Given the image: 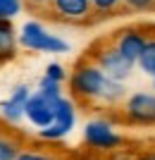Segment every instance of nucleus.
Wrapping results in <instances>:
<instances>
[{"label": "nucleus", "instance_id": "9b49d317", "mask_svg": "<svg viewBox=\"0 0 155 160\" xmlns=\"http://www.w3.org/2000/svg\"><path fill=\"white\" fill-rule=\"evenodd\" d=\"M14 53V29L10 22L0 19V60L12 58Z\"/></svg>", "mask_w": 155, "mask_h": 160}, {"label": "nucleus", "instance_id": "ddd939ff", "mask_svg": "<svg viewBox=\"0 0 155 160\" xmlns=\"http://www.w3.org/2000/svg\"><path fill=\"white\" fill-rule=\"evenodd\" d=\"M19 143L5 134H0V160H17L19 158Z\"/></svg>", "mask_w": 155, "mask_h": 160}, {"label": "nucleus", "instance_id": "aec40b11", "mask_svg": "<svg viewBox=\"0 0 155 160\" xmlns=\"http://www.w3.org/2000/svg\"><path fill=\"white\" fill-rule=\"evenodd\" d=\"M124 5L129 7V10H150V7L155 5V0H124Z\"/></svg>", "mask_w": 155, "mask_h": 160}, {"label": "nucleus", "instance_id": "423d86ee", "mask_svg": "<svg viewBox=\"0 0 155 160\" xmlns=\"http://www.w3.org/2000/svg\"><path fill=\"white\" fill-rule=\"evenodd\" d=\"M112 46L119 50L124 58H129L131 62H138V58L143 55L146 46H148V38L143 36L138 29H119L112 38Z\"/></svg>", "mask_w": 155, "mask_h": 160}, {"label": "nucleus", "instance_id": "f257e3e1", "mask_svg": "<svg viewBox=\"0 0 155 160\" xmlns=\"http://www.w3.org/2000/svg\"><path fill=\"white\" fill-rule=\"evenodd\" d=\"M108 81L110 77H105L95 62H79L69 77V91L84 100H93V98L100 100Z\"/></svg>", "mask_w": 155, "mask_h": 160}, {"label": "nucleus", "instance_id": "9d476101", "mask_svg": "<svg viewBox=\"0 0 155 160\" xmlns=\"http://www.w3.org/2000/svg\"><path fill=\"white\" fill-rule=\"evenodd\" d=\"M55 124L62 127L69 134V129L74 127V105L69 98H60L55 103Z\"/></svg>", "mask_w": 155, "mask_h": 160}, {"label": "nucleus", "instance_id": "4468645a", "mask_svg": "<svg viewBox=\"0 0 155 160\" xmlns=\"http://www.w3.org/2000/svg\"><path fill=\"white\" fill-rule=\"evenodd\" d=\"M38 93H43L46 98H50V100H60L62 98L60 81H55V79H50V77L43 74V79H41V84H38Z\"/></svg>", "mask_w": 155, "mask_h": 160}, {"label": "nucleus", "instance_id": "412c9836", "mask_svg": "<svg viewBox=\"0 0 155 160\" xmlns=\"http://www.w3.org/2000/svg\"><path fill=\"white\" fill-rule=\"evenodd\" d=\"M31 7H46V5H53V0H27Z\"/></svg>", "mask_w": 155, "mask_h": 160}, {"label": "nucleus", "instance_id": "0eeeda50", "mask_svg": "<svg viewBox=\"0 0 155 160\" xmlns=\"http://www.w3.org/2000/svg\"><path fill=\"white\" fill-rule=\"evenodd\" d=\"M55 103H57V100L46 98L43 93H34L27 103L29 122L36 124L38 129H48L50 124H55Z\"/></svg>", "mask_w": 155, "mask_h": 160}, {"label": "nucleus", "instance_id": "20e7f679", "mask_svg": "<svg viewBox=\"0 0 155 160\" xmlns=\"http://www.w3.org/2000/svg\"><path fill=\"white\" fill-rule=\"evenodd\" d=\"M124 115L129 122L136 124H155V96L146 91L129 96L124 103Z\"/></svg>", "mask_w": 155, "mask_h": 160}, {"label": "nucleus", "instance_id": "a211bd4d", "mask_svg": "<svg viewBox=\"0 0 155 160\" xmlns=\"http://www.w3.org/2000/svg\"><path fill=\"white\" fill-rule=\"evenodd\" d=\"M17 160H60L50 153H38V151H22Z\"/></svg>", "mask_w": 155, "mask_h": 160}, {"label": "nucleus", "instance_id": "7ed1b4c3", "mask_svg": "<svg viewBox=\"0 0 155 160\" xmlns=\"http://www.w3.org/2000/svg\"><path fill=\"white\" fill-rule=\"evenodd\" d=\"M93 62L100 67V72L105 74V77H110V79H115V81H124L129 74H131V69H134V62L129 60V58H124L115 46L95 48L93 50Z\"/></svg>", "mask_w": 155, "mask_h": 160}, {"label": "nucleus", "instance_id": "f03ea898", "mask_svg": "<svg viewBox=\"0 0 155 160\" xmlns=\"http://www.w3.org/2000/svg\"><path fill=\"white\" fill-rule=\"evenodd\" d=\"M19 43L24 48H29V50H41V53H65L69 48L62 38L48 33L38 22H27V24L22 27Z\"/></svg>", "mask_w": 155, "mask_h": 160}, {"label": "nucleus", "instance_id": "2eb2a0df", "mask_svg": "<svg viewBox=\"0 0 155 160\" xmlns=\"http://www.w3.org/2000/svg\"><path fill=\"white\" fill-rule=\"evenodd\" d=\"M22 10V0H0V19L10 22L14 14H19Z\"/></svg>", "mask_w": 155, "mask_h": 160}, {"label": "nucleus", "instance_id": "dca6fc26", "mask_svg": "<svg viewBox=\"0 0 155 160\" xmlns=\"http://www.w3.org/2000/svg\"><path fill=\"white\" fill-rule=\"evenodd\" d=\"M91 5H93L95 12L108 14V12H115L117 7L122 5V0H91Z\"/></svg>", "mask_w": 155, "mask_h": 160}, {"label": "nucleus", "instance_id": "6e6552de", "mask_svg": "<svg viewBox=\"0 0 155 160\" xmlns=\"http://www.w3.org/2000/svg\"><path fill=\"white\" fill-rule=\"evenodd\" d=\"M91 10V0H53V12L65 22H84L88 19Z\"/></svg>", "mask_w": 155, "mask_h": 160}, {"label": "nucleus", "instance_id": "6ab92c4d", "mask_svg": "<svg viewBox=\"0 0 155 160\" xmlns=\"http://www.w3.org/2000/svg\"><path fill=\"white\" fill-rule=\"evenodd\" d=\"M46 77H50V79H55V81H65V69H62V65H57V62H53V65H48L46 67Z\"/></svg>", "mask_w": 155, "mask_h": 160}, {"label": "nucleus", "instance_id": "39448f33", "mask_svg": "<svg viewBox=\"0 0 155 160\" xmlns=\"http://www.w3.org/2000/svg\"><path fill=\"white\" fill-rule=\"evenodd\" d=\"M84 139L91 148H100V151H108V148H115L122 143V139L112 132V124L105 120H91L86 122L84 127Z\"/></svg>", "mask_w": 155, "mask_h": 160}, {"label": "nucleus", "instance_id": "4be33fe9", "mask_svg": "<svg viewBox=\"0 0 155 160\" xmlns=\"http://www.w3.org/2000/svg\"><path fill=\"white\" fill-rule=\"evenodd\" d=\"M136 160H155V151H153V153H143V155H138Z\"/></svg>", "mask_w": 155, "mask_h": 160}, {"label": "nucleus", "instance_id": "f8f14e48", "mask_svg": "<svg viewBox=\"0 0 155 160\" xmlns=\"http://www.w3.org/2000/svg\"><path fill=\"white\" fill-rule=\"evenodd\" d=\"M138 67H141L148 77H155V38L148 41V46H146L143 55L138 58Z\"/></svg>", "mask_w": 155, "mask_h": 160}, {"label": "nucleus", "instance_id": "f3484780", "mask_svg": "<svg viewBox=\"0 0 155 160\" xmlns=\"http://www.w3.org/2000/svg\"><path fill=\"white\" fill-rule=\"evenodd\" d=\"M65 129L62 127H57V124H50L48 129H41V139H48V141H55V139H62L65 136Z\"/></svg>", "mask_w": 155, "mask_h": 160}, {"label": "nucleus", "instance_id": "1a4fd4ad", "mask_svg": "<svg viewBox=\"0 0 155 160\" xmlns=\"http://www.w3.org/2000/svg\"><path fill=\"white\" fill-rule=\"evenodd\" d=\"M29 98H31V93H29V86H17L12 91V96L2 103V115H5V120L7 122H17L22 120L24 115H27V103Z\"/></svg>", "mask_w": 155, "mask_h": 160}]
</instances>
